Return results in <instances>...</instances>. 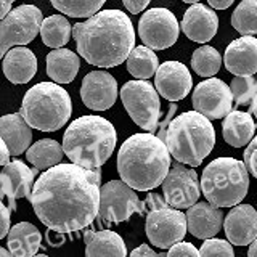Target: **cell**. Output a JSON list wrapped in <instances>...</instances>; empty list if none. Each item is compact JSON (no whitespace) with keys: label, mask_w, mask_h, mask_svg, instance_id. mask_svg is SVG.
<instances>
[{"label":"cell","mask_w":257,"mask_h":257,"mask_svg":"<svg viewBox=\"0 0 257 257\" xmlns=\"http://www.w3.org/2000/svg\"><path fill=\"white\" fill-rule=\"evenodd\" d=\"M100 169L58 164L36 180L29 201L47 228L74 233L88 227L100 211Z\"/></svg>","instance_id":"1"},{"label":"cell","mask_w":257,"mask_h":257,"mask_svg":"<svg viewBox=\"0 0 257 257\" xmlns=\"http://www.w3.org/2000/svg\"><path fill=\"white\" fill-rule=\"evenodd\" d=\"M72 37L82 58L98 68H114L124 63L135 48L131 18L120 10H100L72 26Z\"/></svg>","instance_id":"2"},{"label":"cell","mask_w":257,"mask_h":257,"mask_svg":"<svg viewBox=\"0 0 257 257\" xmlns=\"http://www.w3.org/2000/svg\"><path fill=\"white\" fill-rule=\"evenodd\" d=\"M171 169V153L166 143L153 134H135L122 143L117 153L120 180L139 191L163 185Z\"/></svg>","instance_id":"3"},{"label":"cell","mask_w":257,"mask_h":257,"mask_svg":"<svg viewBox=\"0 0 257 257\" xmlns=\"http://www.w3.org/2000/svg\"><path fill=\"white\" fill-rule=\"evenodd\" d=\"M116 142V128L108 119L82 116L72 120L64 132L63 151L72 164L95 171L109 159Z\"/></svg>","instance_id":"4"},{"label":"cell","mask_w":257,"mask_h":257,"mask_svg":"<svg viewBox=\"0 0 257 257\" xmlns=\"http://www.w3.org/2000/svg\"><path fill=\"white\" fill-rule=\"evenodd\" d=\"M164 143L177 163L198 167L214 148L215 131L211 119L198 111H187L169 122Z\"/></svg>","instance_id":"5"},{"label":"cell","mask_w":257,"mask_h":257,"mask_svg":"<svg viewBox=\"0 0 257 257\" xmlns=\"http://www.w3.org/2000/svg\"><path fill=\"white\" fill-rule=\"evenodd\" d=\"M72 112L69 93L55 82H39L26 92L21 104L24 120L40 132H55L68 122Z\"/></svg>","instance_id":"6"},{"label":"cell","mask_w":257,"mask_h":257,"mask_svg":"<svg viewBox=\"0 0 257 257\" xmlns=\"http://www.w3.org/2000/svg\"><path fill=\"white\" fill-rule=\"evenodd\" d=\"M249 190V175L244 163L235 158L211 161L201 175V191L211 204L231 207L244 199Z\"/></svg>","instance_id":"7"},{"label":"cell","mask_w":257,"mask_h":257,"mask_svg":"<svg viewBox=\"0 0 257 257\" xmlns=\"http://www.w3.org/2000/svg\"><path fill=\"white\" fill-rule=\"evenodd\" d=\"M145 206L150 209L145 231L151 244L161 249H171L187 235V215L169 206L159 195L150 193Z\"/></svg>","instance_id":"8"},{"label":"cell","mask_w":257,"mask_h":257,"mask_svg":"<svg viewBox=\"0 0 257 257\" xmlns=\"http://www.w3.org/2000/svg\"><path fill=\"white\" fill-rule=\"evenodd\" d=\"M120 100L137 125L148 134L156 132L161 116V103L155 87L147 80H128L120 88Z\"/></svg>","instance_id":"9"},{"label":"cell","mask_w":257,"mask_h":257,"mask_svg":"<svg viewBox=\"0 0 257 257\" xmlns=\"http://www.w3.org/2000/svg\"><path fill=\"white\" fill-rule=\"evenodd\" d=\"M44 16L34 5L16 7L0 21V58L15 47H24L40 32Z\"/></svg>","instance_id":"10"},{"label":"cell","mask_w":257,"mask_h":257,"mask_svg":"<svg viewBox=\"0 0 257 257\" xmlns=\"http://www.w3.org/2000/svg\"><path fill=\"white\" fill-rule=\"evenodd\" d=\"M147 206L139 199L134 188L122 180H109L100 190L98 215L106 223H120L132 214H143Z\"/></svg>","instance_id":"11"},{"label":"cell","mask_w":257,"mask_h":257,"mask_svg":"<svg viewBox=\"0 0 257 257\" xmlns=\"http://www.w3.org/2000/svg\"><path fill=\"white\" fill-rule=\"evenodd\" d=\"M180 26L175 15L167 8H151L139 23V36L151 50H166L179 39Z\"/></svg>","instance_id":"12"},{"label":"cell","mask_w":257,"mask_h":257,"mask_svg":"<svg viewBox=\"0 0 257 257\" xmlns=\"http://www.w3.org/2000/svg\"><path fill=\"white\" fill-rule=\"evenodd\" d=\"M163 195L166 203L174 209H188L196 204L201 187L195 169L175 163L163 182Z\"/></svg>","instance_id":"13"},{"label":"cell","mask_w":257,"mask_h":257,"mask_svg":"<svg viewBox=\"0 0 257 257\" xmlns=\"http://www.w3.org/2000/svg\"><path fill=\"white\" fill-rule=\"evenodd\" d=\"M193 106L207 119H222L231 112L233 95L230 87L217 77L199 82L193 90Z\"/></svg>","instance_id":"14"},{"label":"cell","mask_w":257,"mask_h":257,"mask_svg":"<svg viewBox=\"0 0 257 257\" xmlns=\"http://www.w3.org/2000/svg\"><path fill=\"white\" fill-rule=\"evenodd\" d=\"M39 169H31L23 161H10L0 171V198L8 199L10 211H16V199L29 198Z\"/></svg>","instance_id":"15"},{"label":"cell","mask_w":257,"mask_h":257,"mask_svg":"<svg viewBox=\"0 0 257 257\" xmlns=\"http://www.w3.org/2000/svg\"><path fill=\"white\" fill-rule=\"evenodd\" d=\"M80 98L92 111H106L117 98V82L106 71H92L80 85Z\"/></svg>","instance_id":"16"},{"label":"cell","mask_w":257,"mask_h":257,"mask_svg":"<svg viewBox=\"0 0 257 257\" xmlns=\"http://www.w3.org/2000/svg\"><path fill=\"white\" fill-rule=\"evenodd\" d=\"M158 93L169 101H179L187 96L193 87L188 68L180 61H166L155 74Z\"/></svg>","instance_id":"17"},{"label":"cell","mask_w":257,"mask_h":257,"mask_svg":"<svg viewBox=\"0 0 257 257\" xmlns=\"http://www.w3.org/2000/svg\"><path fill=\"white\" fill-rule=\"evenodd\" d=\"M225 235L235 246H247L257 238V211L251 204H236L223 220Z\"/></svg>","instance_id":"18"},{"label":"cell","mask_w":257,"mask_h":257,"mask_svg":"<svg viewBox=\"0 0 257 257\" xmlns=\"http://www.w3.org/2000/svg\"><path fill=\"white\" fill-rule=\"evenodd\" d=\"M180 28L183 34L193 42L206 44L217 34L219 18L211 8L201 4H195L185 12Z\"/></svg>","instance_id":"19"},{"label":"cell","mask_w":257,"mask_h":257,"mask_svg":"<svg viewBox=\"0 0 257 257\" xmlns=\"http://www.w3.org/2000/svg\"><path fill=\"white\" fill-rule=\"evenodd\" d=\"M227 71L235 76H252L257 72V39L243 36L227 47L223 55Z\"/></svg>","instance_id":"20"},{"label":"cell","mask_w":257,"mask_h":257,"mask_svg":"<svg viewBox=\"0 0 257 257\" xmlns=\"http://www.w3.org/2000/svg\"><path fill=\"white\" fill-rule=\"evenodd\" d=\"M187 227L195 238L209 239L214 238L222 227V211L211 203H196L188 207Z\"/></svg>","instance_id":"21"},{"label":"cell","mask_w":257,"mask_h":257,"mask_svg":"<svg viewBox=\"0 0 257 257\" xmlns=\"http://www.w3.org/2000/svg\"><path fill=\"white\" fill-rule=\"evenodd\" d=\"M4 74L13 84H28L37 72V58L28 47H15L4 56Z\"/></svg>","instance_id":"22"},{"label":"cell","mask_w":257,"mask_h":257,"mask_svg":"<svg viewBox=\"0 0 257 257\" xmlns=\"http://www.w3.org/2000/svg\"><path fill=\"white\" fill-rule=\"evenodd\" d=\"M0 137L8 147L10 155L20 156L29 148L32 131L31 125L21 116V112H13V114L0 117Z\"/></svg>","instance_id":"23"},{"label":"cell","mask_w":257,"mask_h":257,"mask_svg":"<svg viewBox=\"0 0 257 257\" xmlns=\"http://www.w3.org/2000/svg\"><path fill=\"white\" fill-rule=\"evenodd\" d=\"M85 257H125L127 247L116 231H84Z\"/></svg>","instance_id":"24"},{"label":"cell","mask_w":257,"mask_h":257,"mask_svg":"<svg viewBox=\"0 0 257 257\" xmlns=\"http://www.w3.org/2000/svg\"><path fill=\"white\" fill-rule=\"evenodd\" d=\"M255 132L252 116L244 111H231L223 119L222 135L230 147L241 148L249 145Z\"/></svg>","instance_id":"25"},{"label":"cell","mask_w":257,"mask_h":257,"mask_svg":"<svg viewBox=\"0 0 257 257\" xmlns=\"http://www.w3.org/2000/svg\"><path fill=\"white\" fill-rule=\"evenodd\" d=\"M45 63L47 74L55 84H71L80 68L79 56L68 48H55L47 55Z\"/></svg>","instance_id":"26"},{"label":"cell","mask_w":257,"mask_h":257,"mask_svg":"<svg viewBox=\"0 0 257 257\" xmlns=\"http://www.w3.org/2000/svg\"><path fill=\"white\" fill-rule=\"evenodd\" d=\"M40 243H42V235L40 231L29 222H20L13 225V228L8 231V251L13 257H32L36 255Z\"/></svg>","instance_id":"27"},{"label":"cell","mask_w":257,"mask_h":257,"mask_svg":"<svg viewBox=\"0 0 257 257\" xmlns=\"http://www.w3.org/2000/svg\"><path fill=\"white\" fill-rule=\"evenodd\" d=\"M63 155H64L63 145L52 139L39 140L26 151V158L29 163L36 169H45V171L61 164Z\"/></svg>","instance_id":"28"},{"label":"cell","mask_w":257,"mask_h":257,"mask_svg":"<svg viewBox=\"0 0 257 257\" xmlns=\"http://www.w3.org/2000/svg\"><path fill=\"white\" fill-rule=\"evenodd\" d=\"M72 28L69 21L63 15H52L42 21L40 26V37L42 42L50 48H61L71 39Z\"/></svg>","instance_id":"29"},{"label":"cell","mask_w":257,"mask_h":257,"mask_svg":"<svg viewBox=\"0 0 257 257\" xmlns=\"http://www.w3.org/2000/svg\"><path fill=\"white\" fill-rule=\"evenodd\" d=\"M159 61L151 48L140 45L135 47L127 58V71L139 80H147L156 74Z\"/></svg>","instance_id":"30"},{"label":"cell","mask_w":257,"mask_h":257,"mask_svg":"<svg viewBox=\"0 0 257 257\" xmlns=\"http://www.w3.org/2000/svg\"><path fill=\"white\" fill-rule=\"evenodd\" d=\"M222 64V56L214 47L203 45L195 50L191 56V68L201 77H212Z\"/></svg>","instance_id":"31"},{"label":"cell","mask_w":257,"mask_h":257,"mask_svg":"<svg viewBox=\"0 0 257 257\" xmlns=\"http://www.w3.org/2000/svg\"><path fill=\"white\" fill-rule=\"evenodd\" d=\"M231 26L239 34H257V0H243L231 15Z\"/></svg>","instance_id":"32"},{"label":"cell","mask_w":257,"mask_h":257,"mask_svg":"<svg viewBox=\"0 0 257 257\" xmlns=\"http://www.w3.org/2000/svg\"><path fill=\"white\" fill-rule=\"evenodd\" d=\"M106 0H50L55 10L71 18H90L96 15Z\"/></svg>","instance_id":"33"},{"label":"cell","mask_w":257,"mask_h":257,"mask_svg":"<svg viewBox=\"0 0 257 257\" xmlns=\"http://www.w3.org/2000/svg\"><path fill=\"white\" fill-rule=\"evenodd\" d=\"M230 90L235 104H238V106L251 104L252 98L257 93V80L252 76H236L231 80Z\"/></svg>","instance_id":"34"},{"label":"cell","mask_w":257,"mask_h":257,"mask_svg":"<svg viewBox=\"0 0 257 257\" xmlns=\"http://www.w3.org/2000/svg\"><path fill=\"white\" fill-rule=\"evenodd\" d=\"M199 254L201 257H235L230 241L219 239V238L206 239L199 249Z\"/></svg>","instance_id":"35"},{"label":"cell","mask_w":257,"mask_h":257,"mask_svg":"<svg viewBox=\"0 0 257 257\" xmlns=\"http://www.w3.org/2000/svg\"><path fill=\"white\" fill-rule=\"evenodd\" d=\"M244 166L247 172L257 179V135L249 142L247 148L244 150Z\"/></svg>","instance_id":"36"},{"label":"cell","mask_w":257,"mask_h":257,"mask_svg":"<svg viewBox=\"0 0 257 257\" xmlns=\"http://www.w3.org/2000/svg\"><path fill=\"white\" fill-rule=\"evenodd\" d=\"M167 257H201V254L191 243L179 241V243H175L171 249H169Z\"/></svg>","instance_id":"37"},{"label":"cell","mask_w":257,"mask_h":257,"mask_svg":"<svg viewBox=\"0 0 257 257\" xmlns=\"http://www.w3.org/2000/svg\"><path fill=\"white\" fill-rule=\"evenodd\" d=\"M10 207H7L0 198V239L7 236L10 231Z\"/></svg>","instance_id":"38"},{"label":"cell","mask_w":257,"mask_h":257,"mask_svg":"<svg viewBox=\"0 0 257 257\" xmlns=\"http://www.w3.org/2000/svg\"><path fill=\"white\" fill-rule=\"evenodd\" d=\"M122 2H124V7L128 12L137 15V13H142L145 8L148 7V4L151 2V0H122Z\"/></svg>","instance_id":"39"},{"label":"cell","mask_w":257,"mask_h":257,"mask_svg":"<svg viewBox=\"0 0 257 257\" xmlns=\"http://www.w3.org/2000/svg\"><path fill=\"white\" fill-rule=\"evenodd\" d=\"M131 257H158V254L153 251L148 244H142L131 252Z\"/></svg>","instance_id":"40"},{"label":"cell","mask_w":257,"mask_h":257,"mask_svg":"<svg viewBox=\"0 0 257 257\" xmlns=\"http://www.w3.org/2000/svg\"><path fill=\"white\" fill-rule=\"evenodd\" d=\"M10 156L12 155H10V151H8V147L2 140V137H0V167L10 163V161H8V159H10Z\"/></svg>","instance_id":"41"},{"label":"cell","mask_w":257,"mask_h":257,"mask_svg":"<svg viewBox=\"0 0 257 257\" xmlns=\"http://www.w3.org/2000/svg\"><path fill=\"white\" fill-rule=\"evenodd\" d=\"M207 2L212 8H215V10H227L235 0H207Z\"/></svg>","instance_id":"42"},{"label":"cell","mask_w":257,"mask_h":257,"mask_svg":"<svg viewBox=\"0 0 257 257\" xmlns=\"http://www.w3.org/2000/svg\"><path fill=\"white\" fill-rule=\"evenodd\" d=\"M15 0H0V21L12 12V5Z\"/></svg>","instance_id":"43"},{"label":"cell","mask_w":257,"mask_h":257,"mask_svg":"<svg viewBox=\"0 0 257 257\" xmlns=\"http://www.w3.org/2000/svg\"><path fill=\"white\" fill-rule=\"evenodd\" d=\"M247 257H257V238L252 241L251 244H249V249H247Z\"/></svg>","instance_id":"44"},{"label":"cell","mask_w":257,"mask_h":257,"mask_svg":"<svg viewBox=\"0 0 257 257\" xmlns=\"http://www.w3.org/2000/svg\"><path fill=\"white\" fill-rule=\"evenodd\" d=\"M251 112L257 117V93H255V96H254L252 101H251ZM255 128H257V125H255Z\"/></svg>","instance_id":"45"},{"label":"cell","mask_w":257,"mask_h":257,"mask_svg":"<svg viewBox=\"0 0 257 257\" xmlns=\"http://www.w3.org/2000/svg\"><path fill=\"white\" fill-rule=\"evenodd\" d=\"M0 257H13V254L5 247H0Z\"/></svg>","instance_id":"46"},{"label":"cell","mask_w":257,"mask_h":257,"mask_svg":"<svg viewBox=\"0 0 257 257\" xmlns=\"http://www.w3.org/2000/svg\"><path fill=\"white\" fill-rule=\"evenodd\" d=\"M182 2H185V4H193V5H195V4L199 2V0H182Z\"/></svg>","instance_id":"47"},{"label":"cell","mask_w":257,"mask_h":257,"mask_svg":"<svg viewBox=\"0 0 257 257\" xmlns=\"http://www.w3.org/2000/svg\"><path fill=\"white\" fill-rule=\"evenodd\" d=\"M32 257H48L47 254H36V255H32Z\"/></svg>","instance_id":"48"},{"label":"cell","mask_w":257,"mask_h":257,"mask_svg":"<svg viewBox=\"0 0 257 257\" xmlns=\"http://www.w3.org/2000/svg\"><path fill=\"white\" fill-rule=\"evenodd\" d=\"M158 257H167V254L166 252H161V254H158Z\"/></svg>","instance_id":"49"}]
</instances>
